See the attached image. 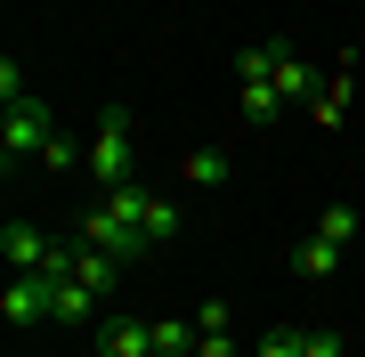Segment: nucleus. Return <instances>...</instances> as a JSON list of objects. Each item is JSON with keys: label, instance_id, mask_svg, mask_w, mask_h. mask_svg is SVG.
Listing matches in <instances>:
<instances>
[{"label": "nucleus", "instance_id": "f03ea898", "mask_svg": "<svg viewBox=\"0 0 365 357\" xmlns=\"http://www.w3.org/2000/svg\"><path fill=\"white\" fill-rule=\"evenodd\" d=\"M49 130H57V114L41 106V98H16L9 122H0V162H9V171H16V162H33L41 146H49Z\"/></svg>", "mask_w": 365, "mask_h": 357}, {"label": "nucleus", "instance_id": "f8f14e48", "mask_svg": "<svg viewBox=\"0 0 365 357\" xmlns=\"http://www.w3.org/2000/svg\"><path fill=\"white\" fill-rule=\"evenodd\" d=\"M195 341H203L195 317H155V357H195Z\"/></svg>", "mask_w": 365, "mask_h": 357}, {"label": "nucleus", "instance_id": "423d86ee", "mask_svg": "<svg viewBox=\"0 0 365 357\" xmlns=\"http://www.w3.org/2000/svg\"><path fill=\"white\" fill-rule=\"evenodd\" d=\"M98 357H155V325L146 317H106L98 325Z\"/></svg>", "mask_w": 365, "mask_h": 357}, {"label": "nucleus", "instance_id": "5701e85b", "mask_svg": "<svg viewBox=\"0 0 365 357\" xmlns=\"http://www.w3.org/2000/svg\"><path fill=\"white\" fill-rule=\"evenodd\" d=\"M357 114H365V106H357Z\"/></svg>", "mask_w": 365, "mask_h": 357}, {"label": "nucleus", "instance_id": "412c9836", "mask_svg": "<svg viewBox=\"0 0 365 357\" xmlns=\"http://www.w3.org/2000/svg\"><path fill=\"white\" fill-rule=\"evenodd\" d=\"M0 98H9V106H16V98H33L25 73H16V57H0Z\"/></svg>", "mask_w": 365, "mask_h": 357}, {"label": "nucleus", "instance_id": "20e7f679", "mask_svg": "<svg viewBox=\"0 0 365 357\" xmlns=\"http://www.w3.org/2000/svg\"><path fill=\"white\" fill-rule=\"evenodd\" d=\"M49 309H57V276H9V292H0V317H9L16 333H33V325H49Z\"/></svg>", "mask_w": 365, "mask_h": 357}, {"label": "nucleus", "instance_id": "f3484780", "mask_svg": "<svg viewBox=\"0 0 365 357\" xmlns=\"http://www.w3.org/2000/svg\"><path fill=\"white\" fill-rule=\"evenodd\" d=\"M341 349H349V341H341L333 325H300V357H341Z\"/></svg>", "mask_w": 365, "mask_h": 357}, {"label": "nucleus", "instance_id": "2eb2a0df", "mask_svg": "<svg viewBox=\"0 0 365 357\" xmlns=\"http://www.w3.org/2000/svg\"><path fill=\"white\" fill-rule=\"evenodd\" d=\"M138 227H146V244H170V236H179V203H170V195H146Z\"/></svg>", "mask_w": 365, "mask_h": 357}, {"label": "nucleus", "instance_id": "39448f33", "mask_svg": "<svg viewBox=\"0 0 365 357\" xmlns=\"http://www.w3.org/2000/svg\"><path fill=\"white\" fill-rule=\"evenodd\" d=\"M357 106H365V90H357V73L341 66V73L325 81V90H317V106H309V122H317V130H341V122H349Z\"/></svg>", "mask_w": 365, "mask_h": 357}, {"label": "nucleus", "instance_id": "ddd939ff", "mask_svg": "<svg viewBox=\"0 0 365 357\" xmlns=\"http://www.w3.org/2000/svg\"><path fill=\"white\" fill-rule=\"evenodd\" d=\"M235 106H244V122H276L284 98H276V81H235Z\"/></svg>", "mask_w": 365, "mask_h": 357}, {"label": "nucleus", "instance_id": "4468645a", "mask_svg": "<svg viewBox=\"0 0 365 357\" xmlns=\"http://www.w3.org/2000/svg\"><path fill=\"white\" fill-rule=\"evenodd\" d=\"M179 179H195V187H220V179H227V155H220V146H187Z\"/></svg>", "mask_w": 365, "mask_h": 357}, {"label": "nucleus", "instance_id": "6e6552de", "mask_svg": "<svg viewBox=\"0 0 365 357\" xmlns=\"http://www.w3.org/2000/svg\"><path fill=\"white\" fill-rule=\"evenodd\" d=\"M0 252H9V268H16V276L49 268V236H41V227H25V219H9V227H0Z\"/></svg>", "mask_w": 365, "mask_h": 357}, {"label": "nucleus", "instance_id": "9b49d317", "mask_svg": "<svg viewBox=\"0 0 365 357\" xmlns=\"http://www.w3.org/2000/svg\"><path fill=\"white\" fill-rule=\"evenodd\" d=\"M341 268V244L333 236H309V244H292V276H309V284H325Z\"/></svg>", "mask_w": 365, "mask_h": 357}, {"label": "nucleus", "instance_id": "f257e3e1", "mask_svg": "<svg viewBox=\"0 0 365 357\" xmlns=\"http://www.w3.org/2000/svg\"><path fill=\"white\" fill-rule=\"evenodd\" d=\"M90 179L106 187V195L138 179V155H130V106H106V114H98V138H90Z\"/></svg>", "mask_w": 365, "mask_h": 357}, {"label": "nucleus", "instance_id": "dca6fc26", "mask_svg": "<svg viewBox=\"0 0 365 357\" xmlns=\"http://www.w3.org/2000/svg\"><path fill=\"white\" fill-rule=\"evenodd\" d=\"M276 57H284V41H260V49H235V81H276Z\"/></svg>", "mask_w": 365, "mask_h": 357}, {"label": "nucleus", "instance_id": "aec40b11", "mask_svg": "<svg viewBox=\"0 0 365 357\" xmlns=\"http://www.w3.org/2000/svg\"><path fill=\"white\" fill-rule=\"evenodd\" d=\"M195 325H203V333H227V325H235V309H227V301H203V309H195Z\"/></svg>", "mask_w": 365, "mask_h": 357}, {"label": "nucleus", "instance_id": "7ed1b4c3", "mask_svg": "<svg viewBox=\"0 0 365 357\" xmlns=\"http://www.w3.org/2000/svg\"><path fill=\"white\" fill-rule=\"evenodd\" d=\"M73 236H81V244H98V252H114L122 268H130L138 252H146V227H138V219H122L114 203H90V212H81V227H73Z\"/></svg>", "mask_w": 365, "mask_h": 357}, {"label": "nucleus", "instance_id": "9d476101", "mask_svg": "<svg viewBox=\"0 0 365 357\" xmlns=\"http://www.w3.org/2000/svg\"><path fill=\"white\" fill-rule=\"evenodd\" d=\"M90 317H98V292L81 284V276H57V309H49V325H73V333H81Z\"/></svg>", "mask_w": 365, "mask_h": 357}, {"label": "nucleus", "instance_id": "4be33fe9", "mask_svg": "<svg viewBox=\"0 0 365 357\" xmlns=\"http://www.w3.org/2000/svg\"><path fill=\"white\" fill-rule=\"evenodd\" d=\"M195 357H244V349H235V333H203V341H195Z\"/></svg>", "mask_w": 365, "mask_h": 357}, {"label": "nucleus", "instance_id": "6ab92c4d", "mask_svg": "<svg viewBox=\"0 0 365 357\" xmlns=\"http://www.w3.org/2000/svg\"><path fill=\"white\" fill-rule=\"evenodd\" d=\"M317 236H333V244H349V236H357V212H349V203H333V212L317 219Z\"/></svg>", "mask_w": 365, "mask_h": 357}, {"label": "nucleus", "instance_id": "1a4fd4ad", "mask_svg": "<svg viewBox=\"0 0 365 357\" xmlns=\"http://www.w3.org/2000/svg\"><path fill=\"white\" fill-rule=\"evenodd\" d=\"M73 244H81V236H73ZM73 276H81V284H90L98 301H106V292L122 284V260H114V252H98V244H81V252H73Z\"/></svg>", "mask_w": 365, "mask_h": 357}, {"label": "nucleus", "instance_id": "a211bd4d", "mask_svg": "<svg viewBox=\"0 0 365 357\" xmlns=\"http://www.w3.org/2000/svg\"><path fill=\"white\" fill-rule=\"evenodd\" d=\"M73 162H81V155H73V138H66V130H49V146H41V171H73Z\"/></svg>", "mask_w": 365, "mask_h": 357}, {"label": "nucleus", "instance_id": "0eeeda50", "mask_svg": "<svg viewBox=\"0 0 365 357\" xmlns=\"http://www.w3.org/2000/svg\"><path fill=\"white\" fill-rule=\"evenodd\" d=\"M317 90H325V81H317V66H309L300 49H284V57H276V98H284V106H300V114H309V106H317Z\"/></svg>", "mask_w": 365, "mask_h": 357}]
</instances>
